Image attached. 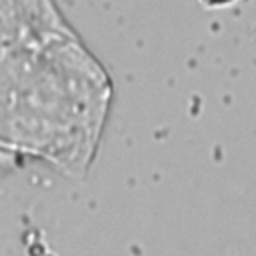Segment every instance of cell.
I'll return each mask as SVG.
<instances>
[{
  "mask_svg": "<svg viewBox=\"0 0 256 256\" xmlns=\"http://www.w3.org/2000/svg\"><path fill=\"white\" fill-rule=\"evenodd\" d=\"M202 2H206L208 6H224V4H230L234 0H202Z\"/></svg>",
  "mask_w": 256,
  "mask_h": 256,
  "instance_id": "6da1fadb",
  "label": "cell"
}]
</instances>
